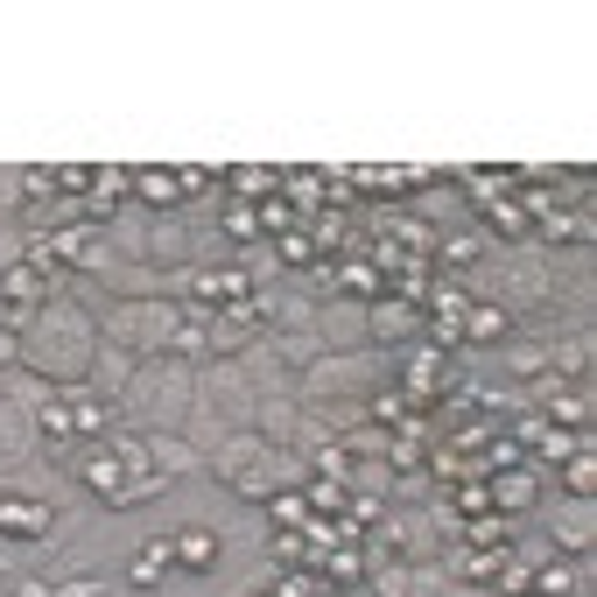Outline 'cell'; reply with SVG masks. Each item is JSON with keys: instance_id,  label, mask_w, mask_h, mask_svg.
Instances as JSON below:
<instances>
[{"instance_id": "30", "label": "cell", "mask_w": 597, "mask_h": 597, "mask_svg": "<svg viewBox=\"0 0 597 597\" xmlns=\"http://www.w3.org/2000/svg\"><path fill=\"white\" fill-rule=\"evenodd\" d=\"M281 267H317V239L309 232H281Z\"/></svg>"}, {"instance_id": "2", "label": "cell", "mask_w": 597, "mask_h": 597, "mask_svg": "<svg viewBox=\"0 0 597 597\" xmlns=\"http://www.w3.org/2000/svg\"><path fill=\"white\" fill-rule=\"evenodd\" d=\"M56 528V513L42 499H0V542H42Z\"/></svg>"}, {"instance_id": "21", "label": "cell", "mask_w": 597, "mask_h": 597, "mask_svg": "<svg viewBox=\"0 0 597 597\" xmlns=\"http://www.w3.org/2000/svg\"><path fill=\"white\" fill-rule=\"evenodd\" d=\"M506 556H513V548H471V556H465V576H471V584H499Z\"/></svg>"}, {"instance_id": "17", "label": "cell", "mask_w": 597, "mask_h": 597, "mask_svg": "<svg viewBox=\"0 0 597 597\" xmlns=\"http://www.w3.org/2000/svg\"><path fill=\"white\" fill-rule=\"evenodd\" d=\"M345 499H352V485H345V478H309V492H303V506H309V513H345Z\"/></svg>"}, {"instance_id": "23", "label": "cell", "mask_w": 597, "mask_h": 597, "mask_svg": "<svg viewBox=\"0 0 597 597\" xmlns=\"http://www.w3.org/2000/svg\"><path fill=\"white\" fill-rule=\"evenodd\" d=\"M478 253H485V239H478V232H457V239H436V261H443V267H471Z\"/></svg>"}, {"instance_id": "10", "label": "cell", "mask_w": 597, "mask_h": 597, "mask_svg": "<svg viewBox=\"0 0 597 597\" xmlns=\"http://www.w3.org/2000/svg\"><path fill=\"white\" fill-rule=\"evenodd\" d=\"M415 317H422V309H415L408 295H372V338H380V345L408 338V331H415Z\"/></svg>"}, {"instance_id": "28", "label": "cell", "mask_w": 597, "mask_h": 597, "mask_svg": "<svg viewBox=\"0 0 597 597\" xmlns=\"http://www.w3.org/2000/svg\"><path fill=\"white\" fill-rule=\"evenodd\" d=\"M218 226H226V239H261V218H253V204H239V198H226Z\"/></svg>"}, {"instance_id": "15", "label": "cell", "mask_w": 597, "mask_h": 597, "mask_svg": "<svg viewBox=\"0 0 597 597\" xmlns=\"http://www.w3.org/2000/svg\"><path fill=\"white\" fill-rule=\"evenodd\" d=\"M457 534H465L471 548H513V528H506L499 513H478V520H457Z\"/></svg>"}, {"instance_id": "25", "label": "cell", "mask_w": 597, "mask_h": 597, "mask_svg": "<svg viewBox=\"0 0 597 597\" xmlns=\"http://www.w3.org/2000/svg\"><path fill=\"white\" fill-rule=\"evenodd\" d=\"M253 218H261V232H295V204L289 198H281V190H275V198H261V212H253Z\"/></svg>"}, {"instance_id": "12", "label": "cell", "mask_w": 597, "mask_h": 597, "mask_svg": "<svg viewBox=\"0 0 597 597\" xmlns=\"http://www.w3.org/2000/svg\"><path fill=\"white\" fill-rule=\"evenodd\" d=\"M169 562H176V548H169V534H162V542L134 548V562H127V584H134V590H155L162 576H169Z\"/></svg>"}, {"instance_id": "5", "label": "cell", "mask_w": 597, "mask_h": 597, "mask_svg": "<svg viewBox=\"0 0 597 597\" xmlns=\"http://www.w3.org/2000/svg\"><path fill=\"white\" fill-rule=\"evenodd\" d=\"M0 295H8V303L22 309V317H36V309L50 303V275H42L36 261H14L8 275H0Z\"/></svg>"}, {"instance_id": "27", "label": "cell", "mask_w": 597, "mask_h": 597, "mask_svg": "<svg viewBox=\"0 0 597 597\" xmlns=\"http://www.w3.org/2000/svg\"><path fill=\"white\" fill-rule=\"evenodd\" d=\"M36 429H42V436H50V443L78 436V429H71V401H42V408H36Z\"/></svg>"}, {"instance_id": "1", "label": "cell", "mask_w": 597, "mask_h": 597, "mask_svg": "<svg viewBox=\"0 0 597 597\" xmlns=\"http://www.w3.org/2000/svg\"><path fill=\"white\" fill-rule=\"evenodd\" d=\"M183 289H190V309H204V317L246 303V275H239V267H190Z\"/></svg>"}, {"instance_id": "4", "label": "cell", "mask_w": 597, "mask_h": 597, "mask_svg": "<svg viewBox=\"0 0 597 597\" xmlns=\"http://www.w3.org/2000/svg\"><path fill=\"white\" fill-rule=\"evenodd\" d=\"M465 295H457V289H436V295H429V345H436V352H450V345H465Z\"/></svg>"}, {"instance_id": "13", "label": "cell", "mask_w": 597, "mask_h": 597, "mask_svg": "<svg viewBox=\"0 0 597 597\" xmlns=\"http://www.w3.org/2000/svg\"><path fill=\"white\" fill-rule=\"evenodd\" d=\"M528 590H534V597H576L570 556H542V562H534V576H528Z\"/></svg>"}, {"instance_id": "24", "label": "cell", "mask_w": 597, "mask_h": 597, "mask_svg": "<svg viewBox=\"0 0 597 597\" xmlns=\"http://www.w3.org/2000/svg\"><path fill=\"white\" fill-rule=\"evenodd\" d=\"M478 513H492V492H485V478H465V485H457L450 520H478Z\"/></svg>"}, {"instance_id": "29", "label": "cell", "mask_w": 597, "mask_h": 597, "mask_svg": "<svg viewBox=\"0 0 597 597\" xmlns=\"http://www.w3.org/2000/svg\"><path fill=\"white\" fill-rule=\"evenodd\" d=\"M232 190H239V204H246V198H275L281 176H275V169H239V176H232Z\"/></svg>"}, {"instance_id": "40", "label": "cell", "mask_w": 597, "mask_h": 597, "mask_svg": "<svg viewBox=\"0 0 597 597\" xmlns=\"http://www.w3.org/2000/svg\"><path fill=\"white\" fill-rule=\"evenodd\" d=\"M520 597H534V590H520Z\"/></svg>"}, {"instance_id": "37", "label": "cell", "mask_w": 597, "mask_h": 597, "mask_svg": "<svg viewBox=\"0 0 597 597\" xmlns=\"http://www.w3.org/2000/svg\"><path fill=\"white\" fill-rule=\"evenodd\" d=\"M176 183H183V198L190 190H212V169H176Z\"/></svg>"}, {"instance_id": "32", "label": "cell", "mask_w": 597, "mask_h": 597, "mask_svg": "<svg viewBox=\"0 0 597 597\" xmlns=\"http://www.w3.org/2000/svg\"><path fill=\"white\" fill-rule=\"evenodd\" d=\"M331 584H323V576H303V570H289L281 576V597H323Z\"/></svg>"}, {"instance_id": "19", "label": "cell", "mask_w": 597, "mask_h": 597, "mask_svg": "<svg viewBox=\"0 0 597 597\" xmlns=\"http://www.w3.org/2000/svg\"><path fill=\"white\" fill-rule=\"evenodd\" d=\"M478 212H485V226L492 232H528V212H520V198H506V190H499V198H485V204H478Z\"/></svg>"}, {"instance_id": "16", "label": "cell", "mask_w": 597, "mask_h": 597, "mask_svg": "<svg viewBox=\"0 0 597 597\" xmlns=\"http://www.w3.org/2000/svg\"><path fill=\"white\" fill-rule=\"evenodd\" d=\"M281 198L303 212V204H317V198H331V176L323 169H295V176H281Z\"/></svg>"}, {"instance_id": "22", "label": "cell", "mask_w": 597, "mask_h": 597, "mask_svg": "<svg viewBox=\"0 0 597 597\" xmlns=\"http://www.w3.org/2000/svg\"><path fill=\"white\" fill-rule=\"evenodd\" d=\"M380 267H372V261H345V267H338V289H352V295H380Z\"/></svg>"}, {"instance_id": "8", "label": "cell", "mask_w": 597, "mask_h": 597, "mask_svg": "<svg viewBox=\"0 0 597 597\" xmlns=\"http://www.w3.org/2000/svg\"><path fill=\"white\" fill-rule=\"evenodd\" d=\"M253 331H261V309H253V295H246V303H232V309L212 317V352H239Z\"/></svg>"}, {"instance_id": "39", "label": "cell", "mask_w": 597, "mask_h": 597, "mask_svg": "<svg viewBox=\"0 0 597 597\" xmlns=\"http://www.w3.org/2000/svg\"><path fill=\"white\" fill-rule=\"evenodd\" d=\"M22 358V345H14V331H0V366H14Z\"/></svg>"}, {"instance_id": "9", "label": "cell", "mask_w": 597, "mask_h": 597, "mask_svg": "<svg viewBox=\"0 0 597 597\" xmlns=\"http://www.w3.org/2000/svg\"><path fill=\"white\" fill-rule=\"evenodd\" d=\"M127 190H134L141 204H155L162 218L183 204V183H176V169H134V176H127Z\"/></svg>"}, {"instance_id": "33", "label": "cell", "mask_w": 597, "mask_h": 597, "mask_svg": "<svg viewBox=\"0 0 597 597\" xmlns=\"http://www.w3.org/2000/svg\"><path fill=\"white\" fill-rule=\"evenodd\" d=\"M372 590H380V597H415V576L408 570H380V576H372Z\"/></svg>"}, {"instance_id": "34", "label": "cell", "mask_w": 597, "mask_h": 597, "mask_svg": "<svg viewBox=\"0 0 597 597\" xmlns=\"http://www.w3.org/2000/svg\"><path fill=\"white\" fill-rule=\"evenodd\" d=\"M303 556H309V542H303V534H275V562H281V570H295Z\"/></svg>"}, {"instance_id": "26", "label": "cell", "mask_w": 597, "mask_h": 597, "mask_svg": "<svg viewBox=\"0 0 597 597\" xmlns=\"http://www.w3.org/2000/svg\"><path fill=\"white\" fill-rule=\"evenodd\" d=\"M562 465H570V471H562V478H570V492H576V499H590V492H597V457H590V443H584L576 457H562Z\"/></svg>"}, {"instance_id": "3", "label": "cell", "mask_w": 597, "mask_h": 597, "mask_svg": "<svg viewBox=\"0 0 597 597\" xmlns=\"http://www.w3.org/2000/svg\"><path fill=\"white\" fill-rule=\"evenodd\" d=\"M443 386H457V366H450L436 345L415 352V358H408V394H401V401H436Z\"/></svg>"}, {"instance_id": "36", "label": "cell", "mask_w": 597, "mask_h": 597, "mask_svg": "<svg viewBox=\"0 0 597 597\" xmlns=\"http://www.w3.org/2000/svg\"><path fill=\"white\" fill-rule=\"evenodd\" d=\"M56 597H106L99 576H71V584H56Z\"/></svg>"}, {"instance_id": "38", "label": "cell", "mask_w": 597, "mask_h": 597, "mask_svg": "<svg viewBox=\"0 0 597 597\" xmlns=\"http://www.w3.org/2000/svg\"><path fill=\"white\" fill-rule=\"evenodd\" d=\"M14 597H56V584H42V576H22V584H14Z\"/></svg>"}, {"instance_id": "14", "label": "cell", "mask_w": 597, "mask_h": 597, "mask_svg": "<svg viewBox=\"0 0 597 597\" xmlns=\"http://www.w3.org/2000/svg\"><path fill=\"white\" fill-rule=\"evenodd\" d=\"M506 331H513V317H506L499 303H471L465 309V338H471V345H499Z\"/></svg>"}, {"instance_id": "18", "label": "cell", "mask_w": 597, "mask_h": 597, "mask_svg": "<svg viewBox=\"0 0 597 597\" xmlns=\"http://www.w3.org/2000/svg\"><path fill=\"white\" fill-rule=\"evenodd\" d=\"M267 520H275V534H303V528H309L303 492H275V499H267Z\"/></svg>"}, {"instance_id": "35", "label": "cell", "mask_w": 597, "mask_h": 597, "mask_svg": "<svg viewBox=\"0 0 597 597\" xmlns=\"http://www.w3.org/2000/svg\"><path fill=\"white\" fill-rule=\"evenodd\" d=\"M401 415H408V401H401V394H372V422H401Z\"/></svg>"}, {"instance_id": "7", "label": "cell", "mask_w": 597, "mask_h": 597, "mask_svg": "<svg viewBox=\"0 0 597 597\" xmlns=\"http://www.w3.org/2000/svg\"><path fill=\"white\" fill-rule=\"evenodd\" d=\"M169 548H176V570H190V576L218 570V534H212V528H176Z\"/></svg>"}, {"instance_id": "11", "label": "cell", "mask_w": 597, "mask_h": 597, "mask_svg": "<svg viewBox=\"0 0 597 597\" xmlns=\"http://www.w3.org/2000/svg\"><path fill=\"white\" fill-rule=\"evenodd\" d=\"M85 485H92L106 506H119V492H127V457L119 450H92L85 457Z\"/></svg>"}, {"instance_id": "6", "label": "cell", "mask_w": 597, "mask_h": 597, "mask_svg": "<svg viewBox=\"0 0 597 597\" xmlns=\"http://www.w3.org/2000/svg\"><path fill=\"white\" fill-rule=\"evenodd\" d=\"M485 492H492V513H499V520H513V513H528V506H534V471H492L485 478Z\"/></svg>"}, {"instance_id": "31", "label": "cell", "mask_w": 597, "mask_h": 597, "mask_svg": "<svg viewBox=\"0 0 597 597\" xmlns=\"http://www.w3.org/2000/svg\"><path fill=\"white\" fill-rule=\"evenodd\" d=\"M71 429L78 436H106V408L99 401H71Z\"/></svg>"}, {"instance_id": "20", "label": "cell", "mask_w": 597, "mask_h": 597, "mask_svg": "<svg viewBox=\"0 0 597 597\" xmlns=\"http://www.w3.org/2000/svg\"><path fill=\"white\" fill-rule=\"evenodd\" d=\"M119 190H127V176H119V169H99V183H92V198H85V218H113V204H119Z\"/></svg>"}]
</instances>
